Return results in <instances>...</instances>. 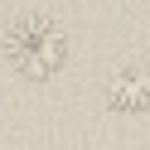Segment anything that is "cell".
Returning a JSON list of instances; mask_svg holds the SVG:
<instances>
[{
  "instance_id": "3",
  "label": "cell",
  "mask_w": 150,
  "mask_h": 150,
  "mask_svg": "<svg viewBox=\"0 0 150 150\" xmlns=\"http://www.w3.org/2000/svg\"><path fill=\"white\" fill-rule=\"evenodd\" d=\"M0 5H5V0H0Z\"/></svg>"
},
{
  "instance_id": "2",
  "label": "cell",
  "mask_w": 150,
  "mask_h": 150,
  "mask_svg": "<svg viewBox=\"0 0 150 150\" xmlns=\"http://www.w3.org/2000/svg\"><path fill=\"white\" fill-rule=\"evenodd\" d=\"M102 102H107L111 116H145L150 111V58L121 63L102 87Z\"/></svg>"
},
{
  "instance_id": "1",
  "label": "cell",
  "mask_w": 150,
  "mask_h": 150,
  "mask_svg": "<svg viewBox=\"0 0 150 150\" xmlns=\"http://www.w3.org/2000/svg\"><path fill=\"white\" fill-rule=\"evenodd\" d=\"M0 49H5V63L20 78L49 82L68 63V34H63V24L53 15H20V20H10Z\"/></svg>"
}]
</instances>
